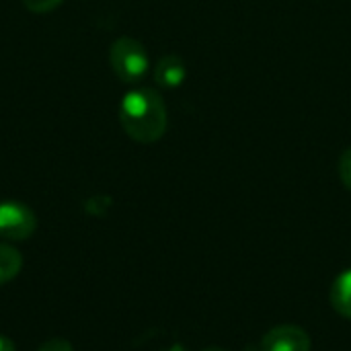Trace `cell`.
Segmentation results:
<instances>
[{
	"mask_svg": "<svg viewBox=\"0 0 351 351\" xmlns=\"http://www.w3.org/2000/svg\"><path fill=\"white\" fill-rule=\"evenodd\" d=\"M331 306L335 308V313H339L341 317L351 319V269L341 271L333 286H331V294H329Z\"/></svg>",
	"mask_w": 351,
	"mask_h": 351,
	"instance_id": "obj_6",
	"label": "cell"
},
{
	"mask_svg": "<svg viewBox=\"0 0 351 351\" xmlns=\"http://www.w3.org/2000/svg\"><path fill=\"white\" fill-rule=\"evenodd\" d=\"M37 228L31 208L21 202H0V237L8 241H25Z\"/></svg>",
	"mask_w": 351,
	"mask_h": 351,
	"instance_id": "obj_3",
	"label": "cell"
},
{
	"mask_svg": "<svg viewBox=\"0 0 351 351\" xmlns=\"http://www.w3.org/2000/svg\"><path fill=\"white\" fill-rule=\"evenodd\" d=\"M37 351H74V348L66 339H49V341H45Z\"/></svg>",
	"mask_w": 351,
	"mask_h": 351,
	"instance_id": "obj_10",
	"label": "cell"
},
{
	"mask_svg": "<svg viewBox=\"0 0 351 351\" xmlns=\"http://www.w3.org/2000/svg\"><path fill=\"white\" fill-rule=\"evenodd\" d=\"M21 267H23L21 253L10 245L0 243V284L10 282L21 271Z\"/></svg>",
	"mask_w": 351,
	"mask_h": 351,
	"instance_id": "obj_7",
	"label": "cell"
},
{
	"mask_svg": "<svg viewBox=\"0 0 351 351\" xmlns=\"http://www.w3.org/2000/svg\"><path fill=\"white\" fill-rule=\"evenodd\" d=\"M0 351H16V350H14V343H12L8 337L0 335Z\"/></svg>",
	"mask_w": 351,
	"mask_h": 351,
	"instance_id": "obj_11",
	"label": "cell"
},
{
	"mask_svg": "<svg viewBox=\"0 0 351 351\" xmlns=\"http://www.w3.org/2000/svg\"><path fill=\"white\" fill-rule=\"evenodd\" d=\"M109 64L113 74L125 84H138L150 66L146 47L134 37H119L111 43Z\"/></svg>",
	"mask_w": 351,
	"mask_h": 351,
	"instance_id": "obj_2",
	"label": "cell"
},
{
	"mask_svg": "<svg viewBox=\"0 0 351 351\" xmlns=\"http://www.w3.org/2000/svg\"><path fill=\"white\" fill-rule=\"evenodd\" d=\"M339 177L343 185L351 191V148H348L339 158Z\"/></svg>",
	"mask_w": 351,
	"mask_h": 351,
	"instance_id": "obj_9",
	"label": "cell"
},
{
	"mask_svg": "<svg viewBox=\"0 0 351 351\" xmlns=\"http://www.w3.org/2000/svg\"><path fill=\"white\" fill-rule=\"evenodd\" d=\"M119 123L123 132L140 142L152 144L167 132V105L158 90L140 86L123 95L119 105Z\"/></svg>",
	"mask_w": 351,
	"mask_h": 351,
	"instance_id": "obj_1",
	"label": "cell"
},
{
	"mask_svg": "<svg viewBox=\"0 0 351 351\" xmlns=\"http://www.w3.org/2000/svg\"><path fill=\"white\" fill-rule=\"evenodd\" d=\"M202 351H226V350H222V348H206V350H202Z\"/></svg>",
	"mask_w": 351,
	"mask_h": 351,
	"instance_id": "obj_12",
	"label": "cell"
},
{
	"mask_svg": "<svg viewBox=\"0 0 351 351\" xmlns=\"http://www.w3.org/2000/svg\"><path fill=\"white\" fill-rule=\"evenodd\" d=\"M64 0H23L25 8L35 12V14H43V12H49L53 8H58Z\"/></svg>",
	"mask_w": 351,
	"mask_h": 351,
	"instance_id": "obj_8",
	"label": "cell"
},
{
	"mask_svg": "<svg viewBox=\"0 0 351 351\" xmlns=\"http://www.w3.org/2000/svg\"><path fill=\"white\" fill-rule=\"evenodd\" d=\"M185 76H187V66H185L183 58H179L175 53L162 56L154 66V80L162 88L181 86L185 82Z\"/></svg>",
	"mask_w": 351,
	"mask_h": 351,
	"instance_id": "obj_5",
	"label": "cell"
},
{
	"mask_svg": "<svg viewBox=\"0 0 351 351\" xmlns=\"http://www.w3.org/2000/svg\"><path fill=\"white\" fill-rule=\"evenodd\" d=\"M311 337L302 327L278 325L261 339V351H311Z\"/></svg>",
	"mask_w": 351,
	"mask_h": 351,
	"instance_id": "obj_4",
	"label": "cell"
}]
</instances>
